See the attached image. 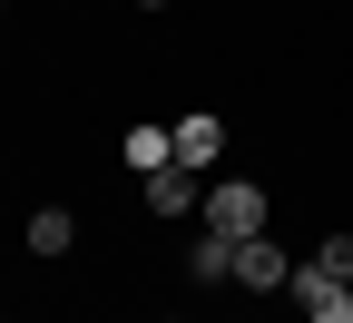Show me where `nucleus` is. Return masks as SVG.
<instances>
[{
    "mask_svg": "<svg viewBox=\"0 0 353 323\" xmlns=\"http://www.w3.org/2000/svg\"><path fill=\"white\" fill-rule=\"evenodd\" d=\"M0 10H10V0H0Z\"/></svg>",
    "mask_w": 353,
    "mask_h": 323,
    "instance_id": "9b49d317",
    "label": "nucleus"
},
{
    "mask_svg": "<svg viewBox=\"0 0 353 323\" xmlns=\"http://www.w3.org/2000/svg\"><path fill=\"white\" fill-rule=\"evenodd\" d=\"M226 284H245V294H285V284H294L285 236H236V274H226Z\"/></svg>",
    "mask_w": 353,
    "mask_h": 323,
    "instance_id": "f03ea898",
    "label": "nucleus"
},
{
    "mask_svg": "<svg viewBox=\"0 0 353 323\" xmlns=\"http://www.w3.org/2000/svg\"><path fill=\"white\" fill-rule=\"evenodd\" d=\"M128 167H138V176L176 167V127H128Z\"/></svg>",
    "mask_w": 353,
    "mask_h": 323,
    "instance_id": "6e6552de",
    "label": "nucleus"
},
{
    "mask_svg": "<svg viewBox=\"0 0 353 323\" xmlns=\"http://www.w3.org/2000/svg\"><path fill=\"white\" fill-rule=\"evenodd\" d=\"M294 304H304V323H353V284L314 264H294Z\"/></svg>",
    "mask_w": 353,
    "mask_h": 323,
    "instance_id": "39448f33",
    "label": "nucleus"
},
{
    "mask_svg": "<svg viewBox=\"0 0 353 323\" xmlns=\"http://www.w3.org/2000/svg\"><path fill=\"white\" fill-rule=\"evenodd\" d=\"M69 236H79V225H69V206H39V216L20 225V245H30L39 264H59V255H69Z\"/></svg>",
    "mask_w": 353,
    "mask_h": 323,
    "instance_id": "423d86ee",
    "label": "nucleus"
},
{
    "mask_svg": "<svg viewBox=\"0 0 353 323\" xmlns=\"http://www.w3.org/2000/svg\"><path fill=\"white\" fill-rule=\"evenodd\" d=\"M138 196H148V216H196L206 206V176L196 167H157V176H138Z\"/></svg>",
    "mask_w": 353,
    "mask_h": 323,
    "instance_id": "20e7f679",
    "label": "nucleus"
},
{
    "mask_svg": "<svg viewBox=\"0 0 353 323\" xmlns=\"http://www.w3.org/2000/svg\"><path fill=\"white\" fill-rule=\"evenodd\" d=\"M216 157H226V118H216V108H187V118H176V167L216 176Z\"/></svg>",
    "mask_w": 353,
    "mask_h": 323,
    "instance_id": "7ed1b4c3",
    "label": "nucleus"
},
{
    "mask_svg": "<svg viewBox=\"0 0 353 323\" xmlns=\"http://www.w3.org/2000/svg\"><path fill=\"white\" fill-rule=\"evenodd\" d=\"M265 216H275V196H265L255 176H206L196 225H216V236H265Z\"/></svg>",
    "mask_w": 353,
    "mask_h": 323,
    "instance_id": "f257e3e1",
    "label": "nucleus"
},
{
    "mask_svg": "<svg viewBox=\"0 0 353 323\" xmlns=\"http://www.w3.org/2000/svg\"><path fill=\"white\" fill-rule=\"evenodd\" d=\"M187 274H196V284H216V274H236V236H216V225H196V245H187Z\"/></svg>",
    "mask_w": 353,
    "mask_h": 323,
    "instance_id": "0eeeda50",
    "label": "nucleus"
},
{
    "mask_svg": "<svg viewBox=\"0 0 353 323\" xmlns=\"http://www.w3.org/2000/svg\"><path fill=\"white\" fill-rule=\"evenodd\" d=\"M304 264H314V274H343V284H353V236H324Z\"/></svg>",
    "mask_w": 353,
    "mask_h": 323,
    "instance_id": "1a4fd4ad",
    "label": "nucleus"
},
{
    "mask_svg": "<svg viewBox=\"0 0 353 323\" xmlns=\"http://www.w3.org/2000/svg\"><path fill=\"white\" fill-rule=\"evenodd\" d=\"M138 10H167V0H138Z\"/></svg>",
    "mask_w": 353,
    "mask_h": 323,
    "instance_id": "9d476101",
    "label": "nucleus"
}]
</instances>
